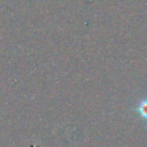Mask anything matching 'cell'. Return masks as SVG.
<instances>
[{
    "label": "cell",
    "instance_id": "1",
    "mask_svg": "<svg viewBox=\"0 0 147 147\" xmlns=\"http://www.w3.org/2000/svg\"><path fill=\"white\" fill-rule=\"evenodd\" d=\"M133 110L138 114V116L143 120L144 124L147 126V97L141 99L139 102L137 103Z\"/></svg>",
    "mask_w": 147,
    "mask_h": 147
}]
</instances>
